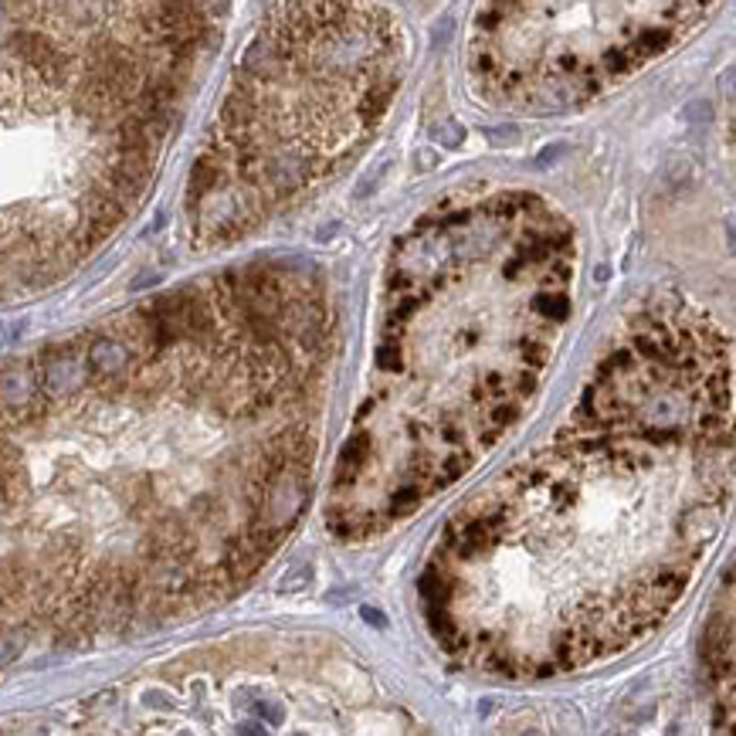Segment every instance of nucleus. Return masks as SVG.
Listing matches in <instances>:
<instances>
[{"mask_svg":"<svg viewBox=\"0 0 736 736\" xmlns=\"http://www.w3.org/2000/svg\"><path fill=\"white\" fill-rule=\"evenodd\" d=\"M157 282H160V272H143V276H140V279H136V282L130 286V289H143V286H157Z\"/></svg>","mask_w":736,"mask_h":736,"instance_id":"nucleus-12","label":"nucleus"},{"mask_svg":"<svg viewBox=\"0 0 736 736\" xmlns=\"http://www.w3.org/2000/svg\"><path fill=\"white\" fill-rule=\"evenodd\" d=\"M736 486L726 336L685 302L638 313L557 435L469 499L421 573L432 635L506 679L648 638L716 547Z\"/></svg>","mask_w":736,"mask_h":736,"instance_id":"nucleus-2","label":"nucleus"},{"mask_svg":"<svg viewBox=\"0 0 736 736\" xmlns=\"http://www.w3.org/2000/svg\"><path fill=\"white\" fill-rule=\"evenodd\" d=\"M700 655L716 733L736 736V560L713 598Z\"/></svg>","mask_w":736,"mask_h":736,"instance_id":"nucleus-6","label":"nucleus"},{"mask_svg":"<svg viewBox=\"0 0 736 736\" xmlns=\"http://www.w3.org/2000/svg\"><path fill=\"white\" fill-rule=\"evenodd\" d=\"M573 227L523 190L438 204L394 245L373 391L354 424L367 469L326 506L339 539L408 520L506 435L570 316Z\"/></svg>","mask_w":736,"mask_h":736,"instance_id":"nucleus-3","label":"nucleus"},{"mask_svg":"<svg viewBox=\"0 0 736 736\" xmlns=\"http://www.w3.org/2000/svg\"><path fill=\"white\" fill-rule=\"evenodd\" d=\"M398 42L380 8H276L252 37L190 170L193 242L242 238L350 157L401 86Z\"/></svg>","mask_w":736,"mask_h":736,"instance_id":"nucleus-4","label":"nucleus"},{"mask_svg":"<svg viewBox=\"0 0 736 736\" xmlns=\"http://www.w3.org/2000/svg\"><path fill=\"white\" fill-rule=\"evenodd\" d=\"M461 136H465V133H461V126H458L455 120H451V123H445V126L438 130V140H442L445 146H458V143H461Z\"/></svg>","mask_w":736,"mask_h":736,"instance_id":"nucleus-8","label":"nucleus"},{"mask_svg":"<svg viewBox=\"0 0 736 736\" xmlns=\"http://www.w3.org/2000/svg\"><path fill=\"white\" fill-rule=\"evenodd\" d=\"M309 584H313V567H309V564H295V567H289V570L282 573L279 591H282V594H299V591H305Z\"/></svg>","mask_w":736,"mask_h":736,"instance_id":"nucleus-7","label":"nucleus"},{"mask_svg":"<svg viewBox=\"0 0 736 736\" xmlns=\"http://www.w3.org/2000/svg\"><path fill=\"white\" fill-rule=\"evenodd\" d=\"M255 710H258V716L268 720V723H282V706H279V703H258Z\"/></svg>","mask_w":736,"mask_h":736,"instance_id":"nucleus-9","label":"nucleus"},{"mask_svg":"<svg viewBox=\"0 0 736 736\" xmlns=\"http://www.w3.org/2000/svg\"><path fill=\"white\" fill-rule=\"evenodd\" d=\"M238 733H242V736H268V733H265V726H258V723H242V726H238Z\"/></svg>","mask_w":736,"mask_h":736,"instance_id":"nucleus-13","label":"nucleus"},{"mask_svg":"<svg viewBox=\"0 0 736 736\" xmlns=\"http://www.w3.org/2000/svg\"><path fill=\"white\" fill-rule=\"evenodd\" d=\"M323 295L282 265L193 282L153 305L123 377L8 414L4 611L55 635L120 632L224 601L309 506L330 336L299 343L187 421L258 346Z\"/></svg>","mask_w":736,"mask_h":736,"instance_id":"nucleus-1","label":"nucleus"},{"mask_svg":"<svg viewBox=\"0 0 736 736\" xmlns=\"http://www.w3.org/2000/svg\"><path fill=\"white\" fill-rule=\"evenodd\" d=\"M360 614H364V622H367V625H373V628H387L383 611H377V607H360Z\"/></svg>","mask_w":736,"mask_h":736,"instance_id":"nucleus-10","label":"nucleus"},{"mask_svg":"<svg viewBox=\"0 0 736 736\" xmlns=\"http://www.w3.org/2000/svg\"><path fill=\"white\" fill-rule=\"evenodd\" d=\"M710 4H492L476 18L472 79L502 109L564 112L695 31Z\"/></svg>","mask_w":736,"mask_h":736,"instance_id":"nucleus-5","label":"nucleus"},{"mask_svg":"<svg viewBox=\"0 0 736 736\" xmlns=\"http://www.w3.org/2000/svg\"><path fill=\"white\" fill-rule=\"evenodd\" d=\"M451 27H455V24H451V18H442V21H438V27L432 31V42H435V45H442L445 37L451 34Z\"/></svg>","mask_w":736,"mask_h":736,"instance_id":"nucleus-11","label":"nucleus"}]
</instances>
